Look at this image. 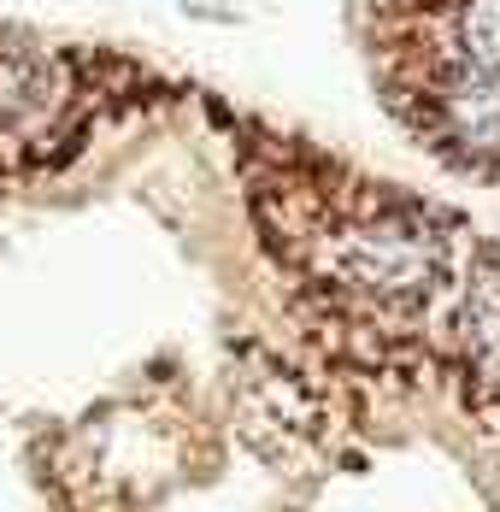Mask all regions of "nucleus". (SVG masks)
Listing matches in <instances>:
<instances>
[{
	"label": "nucleus",
	"instance_id": "obj_1",
	"mask_svg": "<svg viewBox=\"0 0 500 512\" xmlns=\"http://www.w3.org/2000/svg\"><path fill=\"white\" fill-rule=\"evenodd\" d=\"M371 77L430 154L500 177V0H365Z\"/></svg>",
	"mask_w": 500,
	"mask_h": 512
}]
</instances>
